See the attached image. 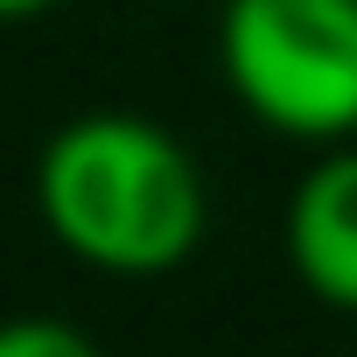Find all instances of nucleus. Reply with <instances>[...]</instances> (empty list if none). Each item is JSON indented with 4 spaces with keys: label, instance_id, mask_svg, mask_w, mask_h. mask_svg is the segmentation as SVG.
<instances>
[{
    "label": "nucleus",
    "instance_id": "f257e3e1",
    "mask_svg": "<svg viewBox=\"0 0 357 357\" xmlns=\"http://www.w3.org/2000/svg\"><path fill=\"white\" fill-rule=\"evenodd\" d=\"M36 211L77 266L112 280L175 273L211 225V197L190 147L133 112H84L43 140Z\"/></svg>",
    "mask_w": 357,
    "mask_h": 357
},
{
    "label": "nucleus",
    "instance_id": "f03ea898",
    "mask_svg": "<svg viewBox=\"0 0 357 357\" xmlns=\"http://www.w3.org/2000/svg\"><path fill=\"white\" fill-rule=\"evenodd\" d=\"M218 63L259 126L287 140L357 133V0H225Z\"/></svg>",
    "mask_w": 357,
    "mask_h": 357
},
{
    "label": "nucleus",
    "instance_id": "7ed1b4c3",
    "mask_svg": "<svg viewBox=\"0 0 357 357\" xmlns=\"http://www.w3.org/2000/svg\"><path fill=\"white\" fill-rule=\"evenodd\" d=\"M287 259L315 301L357 315V147H329L294 183Z\"/></svg>",
    "mask_w": 357,
    "mask_h": 357
},
{
    "label": "nucleus",
    "instance_id": "20e7f679",
    "mask_svg": "<svg viewBox=\"0 0 357 357\" xmlns=\"http://www.w3.org/2000/svg\"><path fill=\"white\" fill-rule=\"evenodd\" d=\"M0 357H98V343L56 315H15L0 322Z\"/></svg>",
    "mask_w": 357,
    "mask_h": 357
},
{
    "label": "nucleus",
    "instance_id": "39448f33",
    "mask_svg": "<svg viewBox=\"0 0 357 357\" xmlns=\"http://www.w3.org/2000/svg\"><path fill=\"white\" fill-rule=\"evenodd\" d=\"M43 8H56V0H0V22H29V15H43Z\"/></svg>",
    "mask_w": 357,
    "mask_h": 357
}]
</instances>
